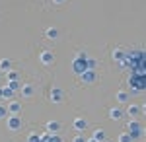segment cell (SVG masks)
<instances>
[{"label": "cell", "instance_id": "obj_1", "mask_svg": "<svg viewBox=\"0 0 146 142\" xmlns=\"http://www.w3.org/2000/svg\"><path fill=\"white\" fill-rule=\"evenodd\" d=\"M129 134H131V138H133V140L138 138V136L142 134V129H140V125H138L136 121H131V123H129Z\"/></svg>", "mask_w": 146, "mask_h": 142}, {"label": "cell", "instance_id": "obj_2", "mask_svg": "<svg viewBox=\"0 0 146 142\" xmlns=\"http://www.w3.org/2000/svg\"><path fill=\"white\" fill-rule=\"evenodd\" d=\"M39 60H41L43 64H51V62L55 60V55H53V53H49V51H43V53L39 55Z\"/></svg>", "mask_w": 146, "mask_h": 142}, {"label": "cell", "instance_id": "obj_3", "mask_svg": "<svg viewBox=\"0 0 146 142\" xmlns=\"http://www.w3.org/2000/svg\"><path fill=\"white\" fill-rule=\"evenodd\" d=\"M22 127V121L18 119V117H8V129H12V131H18Z\"/></svg>", "mask_w": 146, "mask_h": 142}, {"label": "cell", "instance_id": "obj_4", "mask_svg": "<svg viewBox=\"0 0 146 142\" xmlns=\"http://www.w3.org/2000/svg\"><path fill=\"white\" fill-rule=\"evenodd\" d=\"M51 99L55 101V103H58V101H62V90H53V94H51Z\"/></svg>", "mask_w": 146, "mask_h": 142}, {"label": "cell", "instance_id": "obj_5", "mask_svg": "<svg viewBox=\"0 0 146 142\" xmlns=\"http://www.w3.org/2000/svg\"><path fill=\"white\" fill-rule=\"evenodd\" d=\"M10 68H12V62L8 58H2V60H0V70H2V72H8Z\"/></svg>", "mask_w": 146, "mask_h": 142}, {"label": "cell", "instance_id": "obj_6", "mask_svg": "<svg viewBox=\"0 0 146 142\" xmlns=\"http://www.w3.org/2000/svg\"><path fill=\"white\" fill-rule=\"evenodd\" d=\"M58 129H60V125H58L56 121H51V123H47V131H49V132H56Z\"/></svg>", "mask_w": 146, "mask_h": 142}, {"label": "cell", "instance_id": "obj_7", "mask_svg": "<svg viewBox=\"0 0 146 142\" xmlns=\"http://www.w3.org/2000/svg\"><path fill=\"white\" fill-rule=\"evenodd\" d=\"M6 109H8V113H14V115H18V113H20V103H16V101H14V103H10Z\"/></svg>", "mask_w": 146, "mask_h": 142}, {"label": "cell", "instance_id": "obj_8", "mask_svg": "<svg viewBox=\"0 0 146 142\" xmlns=\"http://www.w3.org/2000/svg\"><path fill=\"white\" fill-rule=\"evenodd\" d=\"M94 140L103 142V140H105V131H100V129H98V131L94 132Z\"/></svg>", "mask_w": 146, "mask_h": 142}, {"label": "cell", "instance_id": "obj_9", "mask_svg": "<svg viewBox=\"0 0 146 142\" xmlns=\"http://www.w3.org/2000/svg\"><path fill=\"white\" fill-rule=\"evenodd\" d=\"M74 127H76L78 131H84V129L88 127V123H86L84 119H76V121H74Z\"/></svg>", "mask_w": 146, "mask_h": 142}, {"label": "cell", "instance_id": "obj_10", "mask_svg": "<svg viewBox=\"0 0 146 142\" xmlns=\"http://www.w3.org/2000/svg\"><path fill=\"white\" fill-rule=\"evenodd\" d=\"M109 117H111V119H121V117H123V111L121 109H111Z\"/></svg>", "mask_w": 146, "mask_h": 142}, {"label": "cell", "instance_id": "obj_11", "mask_svg": "<svg viewBox=\"0 0 146 142\" xmlns=\"http://www.w3.org/2000/svg\"><path fill=\"white\" fill-rule=\"evenodd\" d=\"M127 113H129L131 117H135V115H138V113H140V107H136V105H131V107L127 109Z\"/></svg>", "mask_w": 146, "mask_h": 142}, {"label": "cell", "instance_id": "obj_12", "mask_svg": "<svg viewBox=\"0 0 146 142\" xmlns=\"http://www.w3.org/2000/svg\"><path fill=\"white\" fill-rule=\"evenodd\" d=\"M23 96H33V86H29V84H25V86L22 88Z\"/></svg>", "mask_w": 146, "mask_h": 142}, {"label": "cell", "instance_id": "obj_13", "mask_svg": "<svg viewBox=\"0 0 146 142\" xmlns=\"http://www.w3.org/2000/svg\"><path fill=\"white\" fill-rule=\"evenodd\" d=\"M56 35H58V31H56L55 27H49V29H47V37H49V39H55Z\"/></svg>", "mask_w": 146, "mask_h": 142}, {"label": "cell", "instance_id": "obj_14", "mask_svg": "<svg viewBox=\"0 0 146 142\" xmlns=\"http://www.w3.org/2000/svg\"><path fill=\"white\" fill-rule=\"evenodd\" d=\"M131 140H133V138H131V134H129V132H123V134L119 136V142H131Z\"/></svg>", "mask_w": 146, "mask_h": 142}, {"label": "cell", "instance_id": "obj_15", "mask_svg": "<svg viewBox=\"0 0 146 142\" xmlns=\"http://www.w3.org/2000/svg\"><path fill=\"white\" fill-rule=\"evenodd\" d=\"M117 99H119L121 103H125V101L129 99V94H125V92H119V94H117Z\"/></svg>", "mask_w": 146, "mask_h": 142}, {"label": "cell", "instance_id": "obj_16", "mask_svg": "<svg viewBox=\"0 0 146 142\" xmlns=\"http://www.w3.org/2000/svg\"><path fill=\"white\" fill-rule=\"evenodd\" d=\"M82 76H84V82H94V72H88V74L84 72Z\"/></svg>", "mask_w": 146, "mask_h": 142}, {"label": "cell", "instance_id": "obj_17", "mask_svg": "<svg viewBox=\"0 0 146 142\" xmlns=\"http://www.w3.org/2000/svg\"><path fill=\"white\" fill-rule=\"evenodd\" d=\"M4 117H8V109L4 105H0V119H4Z\"/></svg>", "mask_w": 146, "mask_h": 142}, {"label": "cell", "instance_id": "obj_18", "mask_svg": "<svg viewBox=\"0 0 146 142\" xmlns=\"http://www.w3.org/2000/svg\"><path fill=\"white\" fill-rule=\"evenodd\" d=\"M113 58L115 60H123V51H115L113 53Z\"/></svg>", "mask_w": 146, "mask_h": 142}, {"label": "cell", "instance_id": "obj_19", "mask_svg": "<svg viewBox=\"0 0 146 142\" xmlns=\"http://www.w3.org/2000/svg\"><path fill=\"white\" fill-rule=\"evenodd\" d=\"M8 78H10V80H18V74L12 72V70H8Z\"/></svg>", "mask_w": 146, "mask_h": 142}, {"label": "cell", "instance_id": "obj_20", "mask_svg": "<svg viewBox=\"0 0 146 142\" xmlns=\"http://www.w3.org/2000/svg\"><path fill=\"white\" fill-rule=\"evenodd\" d=\"M74 142H86V138H82V136H78V138H74Z\"/></svg>", "mask_w": 146, "mask_h": 142}, {"label": "cell", "instance_id": "obj_21", "mask_svg": "<svg viewBox=\"0 0 146 142\" xmlns=\"http://www.w3.org/2000/svg\"><path fill=\"white\" fill-rule=\"evenodd\" d=\"M0 98H4V92H2V90H0Z\"/></svg>", "mask_w": 146, "mask_h": 142}, {"label": "cell", "instance_id": "obj_22", "mask_svg": "<svg viewBox=\"0 0 146 142\" xmlns=\"http://www.w3.org/2000/svg\"><path fill=\"white\" fill-rule=\"evenodd\" d=\"M55 2H56V4H60V2H64V0H55Z\"/></svg>", "mask_w": 146, "mask_h": 142}, {"label": "cell", "instance_id": "obj_23", "mask_svg": "<svg viewBox=\"0 0 146 142\" xmlns=\"http://www.w3.org/2000/svg\"><path fill=\"white\" fill-rule=\"evenodd\" d=\"M86 142H98V140H94V138H92V140H86Z\"/></svg>", "mask_w": 146, "mask_h": 142}]
</instances>
